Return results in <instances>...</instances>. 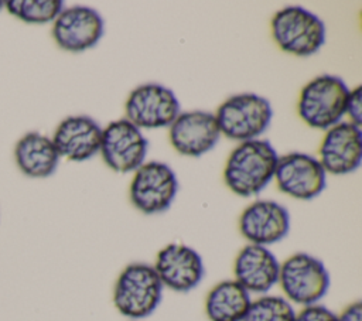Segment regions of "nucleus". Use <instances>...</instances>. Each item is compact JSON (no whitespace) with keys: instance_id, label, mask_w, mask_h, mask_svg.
Here are the masks:
<instances>
[{"instance_id":"nucleus-12","label":"nucleus","mask_w":362,"mask_h":321,"mask_svg":"<svg viewBox=\"0 0 362 321\" xmlns=\"http://www.w3.org/2000/svg\"><path fill=\"white\" fill-rule=\"evenodd\" d=\"M153 267L163 287L177 293L194 290L205 276L201 255L184 243H168L160 249Z\"/></svg>"},{"instance_id":"nucleus-3","label":"nucleus","mask_w":362,"mask_h":321,"mask_svg":"<svg viewBox=\"0 0 362 321\" xmlns=\"http://www.w3.org/2000/svg\"><path fill=\"white\" fill-rule=\"evenodd\" d=\"M348 93L349 89L339 76L320 75L301 89L297 113L307 126L328 130L339 123L345 115Z\"/></svg>"},{"instance_id":"nucleus-23","label":"nucleus","mask_w":362,"mask_h":321,"mask_svg":"<svg viewBox=\"0 0 362 321\" xmlns=\"http://www.w3.org/2000/svg\"><path fill=\"white\" fill-rule=\"evenodd\" d=\"M345 115L349 119V123L361 127L362 124V86H356L349 91L346 103H345Z\"/></svg>"},{"instance_id":"nucleus-17","label":"nucleus","mask_w":362,"mask_h":321,"mask_svg":"<svg viewBox=\"0 0 362 321\" xmlns=\"http://www.w3.org/2000/svg\"><path fill=\"white\" fill-rule=\"evenodd\" d=\"M51 140L59 157L85 161L99 153L102 127L89 116H69L57 126Z\"/></svg>"},{"instance_id":"nucleus-1","label":"nucleus","mask_w":362,"mask_h":321,"mask_svg":"<svg viewBox=\"0 0 362 321\" xmlns=\"http://www.w3.org/2000/svg\"><path fill=\"white\" fill-rule=\"evenodd\" d=\"M279 154L269 140L255 139L239 143L229 154L223 180L239 197H253L273 180Z\"/></svg>"},{"instance_id":"nucleus-4","label":"nucleus","mask_w":362,"mask_h":321,"mask_svg":"<svg viewBox=\"0 0 362 321\" xmlns=\"http://www.w3.org/2000/svg\"><path fill=\"white\" fill-rule=\"evenodd\" d=\"M270 25L276 44L297 57L313 55L325 42V24L301 6H287L276 11Z\"/></svg>"},{"instance_id":"nucleus-21","label":"nucleus","mask_w":362,"mask_h":321,"mask_svg":"<svg viewBox=\"0 0 362 321\" xmlns=\"http://www.w3.org/2000/svg\"><path fill=\"white\" fill-rule=\"evenodd\" d=\"M293 304L281 296L262 294L250 301L243 321H294Z\"/></svg>"},{"instance_id":"nucleus-22","label":"nucleus","mask_w":362,"mask_h":321,"mask_svg":"<svg viewBox=\"0 0 362 321\" xmlns=\"http://www.w3.org/2000/svg\"><path fill=\"white\" fill-rule=\"evenodd\" d=\"M294 321H337V314L328 307L317 303L304 305L301 310L296 311Z\"/></svg>"},{"instance_id":"nucleus-2","label":"nucleus","mask_w":362,"mask_h":321,"mask_svg":"<svg viewBox=\"0 0 362 321\" xmlns=\"http://www.w3.org/2000/svg\"><path fill=\"white\" fill-rule=\"evenodd\" d=\"M163 290L153 264L134 262L127 264L116 279L113 305L130 321H141L158 308Z\"/></svg>"},{"instance_id":"nucleus-15","label":"nucleus","mask_w":362,"mask_h":321,"mask_svg":"<svg viewBox=\"0 0 362 321\" xmlns=\"http://www.w3.org/2000/svg\"><path fill=\"white\" fill-rule=\"evenodd\" d=\"M170 143L182 156L201 157L215 147L221 132L211 112H181L170 124Z\"/></svg>"},{"instance_id":"nucleus-20","label":"nucleus","mask_w":362,"mask_h":321,"mask_svg":"<svg viewBox=\"0 0 362 321\" xmlns=\"http://www.w3.org/2000/svg\"><path fill=\"white\" fill-rule=\"evenodd\" d=\"M3 6L11 16L30 24L54 21L64 8L59 0H8Z\"/></svg>"},{"instance_id":"nucleus-19","label":"nucleus","mask_w":362,"mask_h":321,"mask_svg":"<svg viewBox=\"0 0 362 321\" xmlns=\"http://www.w3.org/2000/svg\"><path fill=\"white\" fill-rule=\"evenodd\" d=\"M250 301V294L239 283L223 280L208 291L205 315L209 321H243Z\"/></svg>"},{"instance_id":"nucleus-10","label":"nucleus","mask_w":362,"mask_h":321,"mask_svg":"<svg viewBox=\"0 0 362 321\" xmlns=\"http://www.w3.org/2000/svg\"><path fill=\"white\" fill-rule=\"evenodd\" d=\"M273 178L283 194L303 201L318 197L327 185V173L318 158L300 151L279 156Z\"/></svg>"},{"instance_id":"nucleus-16","label":"nucleus","mask_w":362,"mask_h":321,"mask_svg":"<svg viewBox=\"0 0 362 321\" xmlns=\"http://www.w3.org/2000/svg\"><path fill=\"white\" fill-rule=\"evenodd\" d=\"M280 262L274 253L260 245L247 243L243 246L233 262L235 281L249 294H267L279 281Z\"/></svg>"},{"instance_id":"nucleus-9","label":"nucleus","mask_w":362,"mask_h":321,"mask_svg":"<svg viewBox=\"0 0 362 321\" xmlns=\"http://www.w3.org/2000/svg\"><path fill=\"white\" fill-rule=\"evenodd\" d=\"M148 141L127 119L110 122L102 129L99 153L109 168L116 173L136 171L146 158Z\"/></svg>"},{"instance_id":"nucleus-25","label":"nucleus","mask_w":362,"mask_h":321,"mask_svg":"<svg viewBox=\"0 0 362 321\" xmlns=\"http://www.w3.org/2000/svg\"><path fill=\"white\" fill-rule=\"evenodd\" d=\"M1 6H3V1H0V8H1Z\"/></svg>"},{"instance_id":"nucleus-11","label":"nucleus","mask_w":362,"mask_h":321,"mask_svg":"<svg viewBox=\"0 0 362 321\" xmlns=\"http://www.w3.org/2000/svg\"><path fill=\"white\" fill-rule=\"evenodd\" d=\"M105 23L99 11L88 6H72L52 21V37L57 45L68 52H82L95 47L103 37Z\"/></svg>"},{"instance_id":"nucleus-8","label":"nucleus","mask_w":362,"mask_h":321,"mask_svg":"<svg viewBox=\"0 0 362 321\" xmlns=\"http://www.w3.org/2000/svg\"><path fill=\"white\" fill-rule=\"evenodd\" d=\"M126 119L137 129L170 127L180 115L175 93L160 83H144L130 92L124 103Z\"/></svg>"},{"instance_id":"nucleus-24","label":"nucleus","mask_w":362,"mask_h":321,"mask_svg":"<svg viewBox=\"0 0 362 321\" xmlns=\"http://www.w3.org/2000/svg\"><path fill=\"white\" fill-rule=\"evenodd\" d=\"M337 321H362V303L359 300L348 304L339 314Z\"/></svg>"},{"instance_id":"nucleus-13","label":"nucleus","mask_w":362,"mask_h":321,"mask_svg":"<svg viewBox=\"0 0 362 321\" xmlns=\"http://www.w3.org/2000/svg\"><path fill=\"white\" fill-rule=\"evenodd\" d=\"M318 161L327 174L345 175L358 170L362 161L361 127L349 122L329 127L320 144Z\"/></svg>"},{"instance_id":"nucleus-18","label":"nucleus","mask_w":362,"mask_h":321,"mask_svg":"<svg viewBox=\"0 0 362 321\" xmlns=\"http://www.w3.org/2000/svg\"><path fill=\"white\" fill-rule=\"evenodd\" d=\"M14 158L20 171L27 177L45 178L55 173L59 154L49 137L30 132L17 141Z\"/></svg>"},{"instance_id":"nucleus-14","label":"nucleus","mask_w":362,"mask_h":321,"mask_svg":"<svg viewBox=\"0 0 362 321\" xmlns=\"http://www.w3.org/2000/svg\"><path fill=\"white\" fill-rule=\"evenodd\" d=\"M290 230V214L286 206L270 199H257L239 216V232L252 245L269 247L283 240Z\"/></svg>"},{"instance_id":"nucleus-6","label":"nucleus","mask_w":362,"mask_h":321,"mask_svg":"<svg viewBox=\"0 0 362 321\" xmlns=\"http://www.w3.org/2000/svg\"><path fill=\"white\" fill-rule=\"evenodd\" d=\"M284 298L301 307L320 303L328 293L329 273L315 256L298 252L280 263L279 281Z\"/></svg>"},{"instance_id":"nucleus-7","label":"nucleus","mask_w":362,"mask_h":321,"mask_svg":"<svg viewBox=\"0 0 362 321\" xmlns=\"http://www.w3.org/2000/svg\"><path fill=\"white\" fill-rule=\"evenodd\" d=\"M178 191V180L171 167L161 161L143 163L130 182V201L146 215L167 211Z\"/></svg>"},{"instance_id":"nucleus-5","label":"nucleus","mask_w":362,"mask_h":321,"mask_svg":"<svg viewBox=\"0 0 362 321\" xmlns=\"http://www.w3.org/2000/svg\"><path fill=\"white\" fill-rule=\"evenodd\" d=\"M216 123L221 134L239 143L259 139L269 127L273 109L272 103L256 93H238L219 105Z\"/></svg>"}]
</instances>
